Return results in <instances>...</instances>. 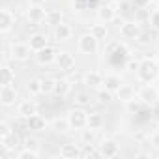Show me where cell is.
<instances>
[{
    "label": "cell",
    "mask_w": 159,
    "mask_h": 159,
    "mask_svg": "<svg viewBox=\"0 0 159 159\" xmlns=\"http://www.w3.org/2000/svg\"><path fill=\"white\" fill-rule=\"evenodd\" d=\"M137 77H139V81L144 83V84L155 83L159 79V64L155 60H150V58L140 60L139 69H137Z\"/></svg>",
    "instance_id": "obj_1"
},
{
    "label": "cell",
    "mask_w": 159,
    "mask_h": 159,
    "mask_svg": "<svg viewBox=\"0 0 159 159\" xmlns=\"http://www.w3.org/2000/svg\"><path fill=\"white\" fill-rule=\"evenodd\" d=\"M77 47H79V51H81L83 54H94L98 51V47H99V39L94 34L86 32V34H83L81 38H79Z\"/></svg>",
    "instance_id": "obj_2"
},
{
    "label": "cell",
    "mask_w": 159,
    "mask_h": 159,
    "mask_svg": "<svg viewBox=\"0 0 159 159\" xmlns=\"http://www.w3.org/2000/svg\"><path fill=\"white\" fill-rule=\"evenodd\" d=\"M67 120L71 124V129H84L88 125V112L83 109H73L67 112Z\"/></svg>",
    "instance_id": "obj_3"
},
{
    "label": "cell",
    "mask_w": 159,
    "mask_h": 159,
    "mask_svg": "<svg viewBox=\"0 0 159 159\" xmlns=\"http://www.w3.org/2000/svg\"><path fill=\"white\" fill-rule=\"evenodd\" d=\"M137 98L144 103V105H155L159 101V90L153 86V84H146L139 90Z\"/></svg>",
    "instance_id": "obj_4"
},
{
    "label": "cell",
    "mask_w": 159,
    "mask_h": 159,
    "mask_svg": "<svg viewBox=\"0 0 159 159\" xmlns=\"http://www.w3.org/2000/svg\"><path fill=\"white\" fill-rule=\"evenodd\" d=\"M17 99H19V92H17V88H15L13 84H10V86H2V90H0V103H2L4 107H11V105H15Z\"/></svg>",
    "instance_id": "obj_5"
},
{
    "label": "cell",
    "mask_w": 159,
    "mask_h": 159,
    "mask_svg": "<svg viewBox=\"0 0 159 159\" xmlns=\"http://www.w3.org/2000/svg\"><path fill=\"white\" fill-rule=\"evenodd\" d=\"M120 34L124 39H139L140 36V26L137 21H125L120 26Z\"/></svg>",
    "instance_id": "obj_6"
},
{
    "label": "cell",
    "mask_w": 159,
    "mask_h": 159,
    "mask_svg": "<svg viewBox=\"0 0 159 159\" xmlns=\"http://www.w3.org/2000/svg\"><path fill=\"white\" fill-rule=\"evenodd\" d=\"M32 52H34V51L30 49L28 43L19 41V43H13V45H11V58H15V60H19V62H26Z\"/></svg>",
    "instance_id": "obj_7"
},
{
    "label": "cell",
    "mask_w": 159,
    "mask_h": 159,
    "mask_svg": "<svg viewBox=\"0 0 159 159\" xmlns=\"http://www.w3.org/2000/svg\"><path fill=\"white\" fill-rule=\"evenodd\" d=\"M99 152H101V157H107V159H112L120 153V144L114 140V139H105L101 144H99Z\"/></svg>",
    "instance_id": "obj_8"
},
{
    "label": "cell",
    "mask_w": 159,
    "mask_h": 159,
    "mask_svg": "<svg viewBox=\"0 0 159 159\" xmlns=\"http://www.w3.org/2000/svg\"><path fill=\"white\" fill-rule=\"evenodd\" d=\"M60 157L64 159H77V157H83V148L75 144V142H66L60 146Z\"/></svg>",
    "instance_id": "obj_9"
},
{
    "label": "cell",
    "mask_w": 159,
    "mask_h": 159,
    "mask_svg": "<svg viewBox=\"0 0 159 159\" xmlns=\"http://www.w3.org/2000/svg\"><path fill=\"white\" fill-rule=\"evenodd\" d=\"M83 83H84L88 88L98 90V88L103 86V75H101L99 71H86L84 77H83Z\"/></svg>",
    "instance_id": "obj_10"
},
{
    "label": "cell",
    "mask_w": 159,
    "mask_h": 159,
    "mask_svg": "<svg viewBox=\"0 0 159 159\" xmlns=\"http://www.w3.org/2000/svg\"><path fill=\"white\" fill-rule=\"evenodd\" d=\"M45 17H47V11L43 10V6H30V8L26 10V19H28V23H32V25L43 23Z\"/></svg>",
    "instance_id": "obj_11"
},
{
    "label": "cell",
    "mask_w": 159,
    "mask_h": 159,
    "mask_svg": "<svg viewBox=\"0 0 159 159\" xmlns=\"http://www.w3.org/2000/svg\"><path fill=\"white\" fill-rule=\"evenodd\" d=\"M13 25H15V15H13L8 8H4L2 11H0V32H2V34H8V32L13 28Z\"/></svg>",
    "instance_id": "obj_12"
},
{
    "label": "cell",
    "mask_w": 159,
    "mask_h": 159,
    "mask_svg": "<svg viewBox=\"0 0 159 159\" xmlns=\"http://www.w3.org/2000/svg\"><path fill=\"white\" fill-rule=\"evenodd\" d=\"M56 51L51 47V45H47L45 49H41V51H38L36 52V60L41 64V66H49L51 62H56Z\"/></svg>",
    "instance_id": "obj_13"
},
{
    "label": "cell",
    "mask_w": 159,
    "mask_h": 159,
    "mask_svg": "<svg viewBox=\"0 0 159 159\" xmlns=\"http://www.w3.org/2000/svg\"><path fill=\"white\" fill-rule=\"evenodd\" d=\"M56 64H58L60 69L69 71V69L75 67V56H73L71 52H67V51H60V52L56 54Z\"/></svg>",
    "instance_id": "obj_14"
},
{
    "label": "cell",
    "mask_w": 159,
    "mask_h": 159,
    "mask_svg": "<svg viewBox=\"0 0 159 159\" xmlns=\"http://www.w3.org/2000/svg\"><path fill=\"white\" fill-rule=\"evenodd\" d=\"M36 112H38V105H36L32 99H25V101H21L19 107H17V114H19L21 118H25V120H28V118L34 116Z\"/></svg>",
    "instance_id": "obj_15"
},
{
    "label": "cell",
    "mask_w": 159,
    "mask_h": 159,
    "mask_svg": "<svg viewBox=\"0 0 159 159\" xmlns=\"http://www.w3.org/2000/svg\"><path fill=\"white\" fill-rule=\"evenodd\" d=\"M28 45H30V49H32L34 52H38V51H41V49H45V47L49 45V39H47L45 34L36 32V34H32V36L28 38Z\"/></svg>",
    "instance_id": "obj_16"
},
{
    "label": "cell",
    "mask_w": 159,
    "mask_h": 159,
    "mask_svg": "<svg viewBox=\"0 0 159 159\" xmlns=\"http://www.w3.org/2000/svg\"><path fill=\"white\" fill-rule=\"evenodd\" d=\"M122 84H124V83H122V79H120L118 75H114V73L103 77V88H105L107 92H111V94H116L118 88H120Z\"/></svg>",
    "instance_id": "obj_17"
},
{
    "label": "cell",
    "mask_w": 159,
    "mask_h": 159,
    "mask_svg": "<svg viewBox=\"0 0 159 159\" xmlns=\"http://www.w3.org/2000/svg\"><path fill=\"white\" fill-rule=\"evenodd\" d=\"M98 19L101 23H105V25L112 23V21H116V10L112 6H109V4H103V6L98 8Z\"/></svg>",
    "instance_id": "obj_18"
},
{
    "label": "cell",
    "mask_w": 159,
    "mask_h": 159,
    "mask_svg": "<svg viewBox=\"0 0 159 159\" xmlns=\"http://www.w3.org/2000/svg\"><path fill=\"white\" fill-rule=\"evenodd\" d=\"M116 98H118L122 103H129L131 99L137 98V94H135V88H133L131 84H122V86L118 88V92H116Z\"/></svg>",
    "instance_id": "obj_19"
},
{
    "label": "cell",
    "mask_w": 159,
    "mask_h": 159,
    "mask_svg": "<svg viewBox=\"0 0 159 159\" xmlns=\"http://www.w3.org/2000/svg\"><path fill=\"white\" fill-rule=\"evenodd\" d=\"M71 92V83L67 81V79H56V83H54V96L58 98H66L67 94Z\"/></svg>",
    "instance_id": "obj_20"
},
{
    "label": "cell",
    "mask_w": 159,
    "mask_h": 159,
    "mask_svg": "<svg viewBox=\"0 0 159 159\" xmlns=\"http://www.w3.org/2000/svg\"><path fill=\"white\" fill-rule=\"evenodd\" d=\"M71 34H73V30H71V26L66 25V23H60V25L54 26V39H56V41H66V39L71 38Z\"/></svg>",
    "instance_id": "obj_21"
},
{
    "label": "cell",
    "mask_w": 159,
    "mask_h": 159,
    "mask_svg": "<svg viewBox=\"0 0 159 159\" xmlns=\"http://www.w3.org/2000/svg\"><path fill=\"white\" fill-rule=\"evenodd\" d=\"M13 83H15V73H13V69L8 64H4L2 69H0V84H2V86H10Z\"/></svg>",
    "instance_id": "obj_22"
},
{
    "label": "cell",
    "mask_w": 159,
    "mask_h": 159,
    "mask_svg": "<svg viewBox=\"0 0 159 159\" xmlns=\"http://www.w3.org/2000/svg\"><path fill=\"white\" fill-rule=\"evenodd\" d=\"M45 125H47L45 118H41L38 112L26 120V127H28V129H32V131H43V129H45Z\"/></svg>",
    "instance_id": "obj_23"
},
{
    "label": "cell",
    "mask_w": 159,
    "mask_h": 159,
    "mask_svg": "<svg viewBox=\"0 0 159 159\" xmlns=\"http://www.w3.org/2000/svg\"><path fill=\"white\" fill-rule=\"evenodd\" d=\"M0 142H2V150H6V152H15V148L19 146V137H17L15 133H11V135H8L6 139H0Z\"/></svg>",
    "instance_id": "obj_24"
},
{
    "label": "cell",
    "mask_w": 159,
    "mask_h": 159,
    "mask_svg": "<svg viewBox=\"0 0 159 159\" xmlns=\"http://www.w3.org/2000/svg\"><path fill=\"white\" fill-rule=\"evenodd\" d=\"M45 23H47V25H51V26H56V25L64 23V13H62V11H58V10H51V11H47Z\"/></svg>",
    "instance_id": "obj_25"
},
{
    "label": "cell",
    "mask_w": 159,
    "mask_h": 159,
    "mask_svg": "<svg viewBox=\"0 0 159 159\" xmlns=\"http://www.w3.org/2000/svg\"><path fill=\"white\" fill-rule=\"evenodd\" d=\"M52 129H54L56 133H67V131L71 129V124H69L67 116H66V118H54V120H52Z\"/></svg>",
    "instance_id": "obj_26"
},
{
    "label": "cell",
    "mask_w": 159,
    "mask_h": 159,
    "mask_svg": "<svg viewBox=\"0 0 159 159\" xmlns=\"http://www.w3.org/2000/svg\"><path fill=\"white\" fill-rule=\"evenodd\" d=\"M26 90H28L30 96H38V94H41V79L32 77L30 81L26 83Z\"/></svg>",
    "instance_id": "obj_27"
},
{
    "label": "cell",
    "mask_w": 159,
    "mask_h": 159,
    "mask_svg": "<svg viewBox=\"0 0 159 159\" xmlns=\"http://www.w3.org/2000/svg\"><path fill=\"white\" fill-rule=\"evenodd\" d=\"M90 34H94V36L101 41V39H105V38L109 36V30H107L105 23H101V25H92V26H90Z\"/></svg>",
    "instance_id": "obj_28"
},
{
    "label": "cell",
    "mask_w": 159,
    "mask_h": 159,
    "mask_svg": "<svg viewBox=\"0 0 159 159\" xmlns=\"http://www.w3.org/2000/svg\"><path fill=\"white\" fill-rule=\"evenodd\" d=\"M88 127L92 129H101L103 127V116L99 112H90L88 114Z\"/></svg>",
    "instance_id": "obj_29"
},
{
    "label": "cell",
    "mask_w": 159,
    "mask_h": 159,
    "mask_svg": "<svg viewBox=\"0 0 159 159\" xmlns=\"http://www.w3.org/2000/svg\"><path fill=\"white\" fill-rule=\"evenodd\" d=\"M83 133H81V142H83V146L84 144H94L96 142V129H92V127H88L86 125V129H81Z\"/></svg>",
    "instance_id": "obj_30"
},
{
    "label": "cell",
    "mask_w": 159,
    "mask_h": 159,
    "mask_svg": "<svg viewBox=\"0 0 159 159\" xmlns=\"http://www.w3.org/2000/svg\"><path fill=\"white\" fill-rule=\"evenodd\" d=\"M83 157H101V152L99 148H96V144H84Z\"/></svg>",
    "instance_id": "obj_31"
},
{
    "label": "cell",
    "mask_w": 159,
    "mask_h": 159,
    "mask_svg": "<svg viewBox=\"0 0 159 159\" xmlns=\"http://www.w3.org/2000/svg\"><path fill=\"white\" fill-rule=\"evenodd\" d=\"M54 79H41V94H52L54 92Z\"/></svg>",
    "instance_id": "obj_32"
},
{
    "label": "cell",
    "mask_w": 159,
    "mask_h": 159,
    "mask_svg": "<svg viewBox=\"0 0 159 159\" xmlns=\"http://www.w3.org/2000/svg\"><path fill=\"white\" fill-rule=\"evenodd\" d=\"M23 148H28V150L39 152V140H38L36 137H26L25 142H23Z\"/></svg>",
    "instance_id": "obj_33"
},
{
    "label": "cell",
    "mask_w": 159,
    "mask_h": 159,
    "mask_svg": "<svg viewBox=\"0 0 159 159\" xmlns=\"http://www.w3.org/2000/svg\"><path fill=\"white\" fill-rule=\"evenodd\" d=\"M38 157H39V152L28 150V148H23V150L17 153V159H38Z\"/></svg>",
    "instance_id": "obj_34"
},
{
    "label": "cell",
    "mask_w": 159,
    "mask_h": 159,
    "mask_svg": "<svg viewBox=\"0 0 159 159\" xmlns=\"http://www.w3.org/2000/svg\"><path fill=\"white\" fill-rule=\"evenodd\" d=\"M125 105H127V111H129V112H139V111L142 109V105H144V103H142L139 98H135V99H131V101H129V103H125Z\"/></svg>",
    "instance_id": "obj_35"
},
{
    "label": "cell",
    "mask_w": 159,
    "mask_h": 159,
    "mask_svg": "<svg viewBox=\"0 0 159 159\" xmlns=\"http://www.w3.org/2000/svg\"><path fill=\"white\" fill-rule=\"evenodd\" d=\"M148 21H150V25H152V28L159 32V10H153V11L150 13V17H148Z\"/></svg>",
    "instance_id": "obj_36"
},
{
    "label": "cell",
    "mask_w": 159,
    "mask_h": 159,
    "mask_svg": "<svg viewBox=\"0 0 159 159\" xmlns=\"http://www.w3.org/2000/svg\"><path fill=\"white\" fill-rule=\"evenodd\" d=\"M13 131H11V127H10V124L8 122H0V139H6L8 135H11Z\"/></svg>",
    "instance_id": "obj_37"
},
{
    "label": "cell",
    "mask_w": 159,
    "mask_h": 159,
    "mask_svg": "<svg viewBox=\"0 0 159 159\" xmlns=\"http://www.w3.org/2000/svg\"><path fill=\"white\" fill-rule=\"evenodd\" d=\"M73 8L77 11H83V10H88L90 4H88V0H73Z\"/></svg>",
    "instance_id": "obj_38"
},
{
    "label": "cell",
    "mask_w": 159,
    "mask_h": 159,
    "mask_svg": "<svg viewBox=\"0 0 159 159\" xmlns=\"http://www.w3.org/2000/svg\"><path fill=\"white\" fill-rule=\"evenodd\" d=\"M75 103L81 105V107H83V105H88V103H90V96H88V94H77V96H75Z\"/></svg>",
    "instance_id": "obj_39"
},
{
    "label": "cell",
    "mask_w": 159,
    "mask_h": 159,
    "mask_svg": "<svg viewBox=\"0 0 159 159\" xmlns=\"http://www.w3.org/2000/svg\"><path fill=\"white\" fill-rule=\"evenodd\" d=\"M120 41H112V43H109V47H107V54H114V52H118V49H120Z\"/></svg>",
    "instance_id": "obj_40"
},
{
    "label": "cell",
    "mask_w": 159,
    "mask_h": 159,
    "mask_svg": "<svg viewBox=\"0 0 159 159\" xmlns=\"http://www.w3.org/2000/svg\"><path fill=\"white\" fill-rule=\"evenodd\" d=\"M150 2H152V0H133V6L139 8V10H144V8L150 6Z\"/></svg>",
    "instance_id": "obj_41"
},
{
    "label": "cell",
    "mask_w": 159,
    "mask_h": 159,
    "mask_svg": "<svg viewBox=\"0 0 159 159\" xmlns=\"http://www.w3.org/2000/svg\"><path fill=\"white\" fill-rule=\"evenodd\" d=\"M111 96H112V94H111V92H107V90L103 88V90L99 92V101H101V103H105V101H109V98H111Z\"/></svg>",
    "instance_id": "obj_42"
},
{
    "label": "cell",
    "mask_w": 159,
    "mask_h": 159,
    "mask_svg": "<svg viewBox=\"0 0 159 159\" xmlns=\"http://www.w3.org/2000/svg\"><path fill=\"white\" fill-rule=\"evenodd\" d=\"M152 118H153L155 122H159V103L153 105V109H152Z\"/></svg>",
    "instance_id": "obj_43"
},
{
    "label": "cell",
    "mask_w": 159,
    "mask_h": 159,
    "mask_svg": "<svg viewBox=\"0 0 159 159\" xmlns=\"http://www.w3.org/2000/svg\"><path fill=\"white\" fill-rule=\"evenodd\" d=\"M152 144H153L155 148H159V131H155V133L152 135Z\"/></svg>",
    "instance_id": "obj_44"
},
{
    "label": "cell",
    "mask_w": 159,
    "mask_h": 159,
    "mask_svg": "<svg viewBox=\"0 0 159 159\" xmlns=\"http://www.w3.org/2000/svg\"><path fill=\"white\" fill-rule=\"evenodd\" d=\"M150 39H152V36H148V34H142V32H140V36H139V41H140V43H148Z\"/></svg>",
    "instance_id": "obj_45"
},
{
    "label": "cell",
    "mask_w": 159,
    "mask_h": 159,
    "mask_svg": "<svg viewBox=\"0 0 159 159\" xmlns=\"http://www.w3.org/2000/svg\"><path fill=\"white\" fill-rule=\"evenodd\" d=\"M139 64H140V62H139V60H135V62H133V60H131V62H129V64H127V67H129V69H131V71H137V69H139Z\"/></svg>",
    "instance_id": "obj_46"
},
{
    "label": "cell",
    "mask_w": 159,
    "mask_h": 159,
    "mask_svg": "<svg viewBox=\"0 0 159 159\" xmlns=\"http://www.w3.org/2000/svg\"><path fill=\"white\" fill-rule=\"evenodd\" d=\"M28 4H30V6H43L45 0H28Z\"/></svg>",
    "instance_id": "obj_47"
}]
</instances>
